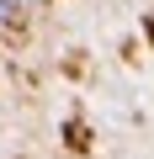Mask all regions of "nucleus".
Listing matches in <instances>:
<instances>
[{"label": "nucleus", "instance_id": "f257e3e1", "mask_svg": "<svg viewBox=\"0 0 154 159\" xmlns=\"http://www.w3.org/2000/svg\"><path fill=\"white\" fill-rule=\"evenodd\" d=\"M27 6H21V0H0V21H16Z\"/></svg>", "mask_w": 154, "mask_h": 159}, {"label": "nucleus", "instance_id": "f03ea898", "mask_svg": "<svg viewBox=\"0 0 154 159\" xmlns=\"http://www.w3.org/2000/svg\"><path fill=\"white\" fill-rule=\"evenodd\" d=\"M21 6H43V0H21Z\"/></svg>", "mask_w": 154, "mask_h": 159}]
</instances>
